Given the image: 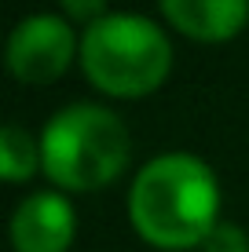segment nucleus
Masks as SVG:
<instances>
[{"mask_svg": "<svg viewBox=\"0 0 249 252\" xmlns=\"http://www.w3.org/2000/svg\"><path fill=\"white\" fill-rule=\"evenodd\" d=\"M4 59L7 73L19 84H55L73 59H81V37L66 19L51 11H37L26 15L11 30Z\"/></svg>", "mask_w": 249, "mask_h": 252, "instance_id": "4", "label": "nucleus"}, {"mask_svg": "<svg viewBox=\"0 0 249 252\" xmlns=\"http://www.w3.org/2000/svg\"><path fill=\"white\" fill-rule=\"evenodd\" d=\"M107 4H110V0H59V7H63L66 19L84 22V26L107 19V15H110V11H107Z\"/></svg>", "mask_w": 249, "mask_h": 252, "instance_id": "9", "label": "nucleus"}, {"mask_svg": "<svg viewBox=\"0 0 249 252\" xmlns=\"http://www.w3.org/2000/svg\"><path fill=\"white\" fill-rule=\"evenodd\" d=\"M165 22L187 40L224 44L249 22V0H158Z\"/></svg>", "mask_w": 249, "mask_h": 252, "instance_id": "6", "label": "nucleus"}, {"mask_svg": "<svg viewBox=\"0 0 249 252\" xmlns=\"http://www.w3.org/2000/svg\"><path fill=\"white\" fill-rule=\"evenodd\" d=\"M202 252H249V234L238 227V223L220 220L216 227H213V234L205 238Z\"/></svg>", "mask_w": 249, "mask_h": 252, "instance_id": "8", "label": "nucleus"}, {"mask_svg": "<svg viewBox=\"0 0 249 252\" xmlns=\"http://www.w3.org/2000/svg\"><path fill=\"white\" fill-rule=\"evenodd\" d=\"M81 69L92 88L110 99H143L165 84L173 69V44L158 22L132 11H114L84 26Z\"/></svg>", "mask_w": 249, "mask_h": 252, "instance_id": "3", "label": "nucleus"}, {"mask_svg": "<svg viewBox=\"0 0 249 252\" xmlns=\"http://www.w3.org/2000/svg\"><path fill=\"white\" fill-rule=\"evenodd\" d=\"M132 139L125 121L96 102H70L48 117L40 132V172L51 187L92 194L128 168Z\"/></svg>", "mask_w": 249, "mask_h": 252, "instance_id": "2", "label": "nucleus"}, {"mask_svg": "<svg viewBox=\"0 0 249 252\" xmlns=\"http://www.w3.org/2000/svg\"><path fill=\"white\" fill-rule=\"evenodd\" d=\"M40 168V139H33L26 128L7 125L0 132V172L7 183H22Z\"/></svg>", "mask_w": 249, "mask_h": 252, "instance_id": "7", "label": "nucleus"}, {"mask_svg": "<svg viewBox=\"0 0 249 252\" xmlns=\"http://www.w3.org/2000/svg\"><path fill=\"white\" fill-rule=\"evenodd\" d=\"M77 234V216L66 194L37 190L22 197L11 212V245L15 252H66Z\"/></svg>", "mask_w": 249, "mask_h": 252, "instance_id": "5", "label": "nucleus"}, {"mask_svg": "<svg viewBox=\"0 0 249 252\" xmlns=\"http://www.w3.org/2000/svg\"><path fill=\"white\" fill-rule=\"evenodd\" d=\"M128 220L147 245L161 252L198 249L220 223V183L194 154H158L132 179Z\"/></svg>", "mask_w": 249, "mask_h": 252, "instance_id": "1", "label": "nucleus"}]
</instances>
